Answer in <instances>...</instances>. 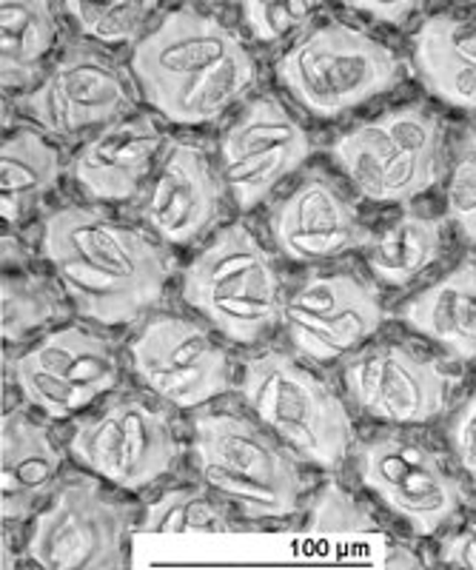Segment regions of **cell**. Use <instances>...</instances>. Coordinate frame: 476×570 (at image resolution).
Wrapping results in <instances>:
<instances>
[{
	"instance_id": "40",
	"label": "cell",
	"mask_w": 476,
	"mask_h": 570,
	"mask_svg": "<svg viewBox=\"0 0 476 570\" xmlns=\"http://www.w3.org/2000/svg\"><path fill=\"white\" fill-rule=\"evenodd\" d=\"M443 562L450 564V568H465V570H474L476 568V537L474 531H465L457 533V537L445 539L443 544Z\"/></svg>"
},
{
	"instance_id": "32",
	"label": "cell",
	"mask_w": 476,
	"mask_h": 570,
	"mask_svg": "<svg viewBox=\"0 0 476 570\" xmlns=\"http://www.w3.org/2000/svg\"><path fill=\"white\" fill-rule=\"evenodd\" d=\"M12 371H14V383L20 385L23 396H27L32 405L47 411L49 416H69L95 400L92 394H86L83 389L69 383L66 376L54 374L52 368L38 363V360L32 356V351L18 356V360L12 363Z\"/></svg>"
},
{
	"instance_id": "1",
	"label": "cell",
	"mask_w": 476,
	"mask_h": 570,
	"mask_svg": "<svg viewBox=\"0 0 476 570\" xmlns=\"http://www.w3.org/2000/svg\"><path fill=\"white\" fill-rule=\"evenodd\" d=\"M43 254L83 317L120 325L163 297L171 263L138 228L98 208H63L43 228Z\"/></svg>"
},
{
	"instance_id": "18",
	"label": "cell",
	"mask_w": 476,
	"mask_h": 570,
	"mask_svg": "<svg viewBox=\"0 0 476 570\" xmlns=\"http://www.w3.org/2000/svg\"><path fill=\"white\" fill-rule=\"evenodd\" d=\"M58 20L43 0L0 3V78L3 89L32 83L40 58L52 49Z\"/></svg>"
},
{
	"instance_id": "21",
	"label": "cell",
	"mask_w": 476,
	"mask_h": 570,
	"mask_svg": "<svg viewBox=\"0 0 476 570\" xmlns=\"http://www.w3.org/2000/svg\"><path fill=\"white\" fill-rule=\"evenodd\" d=\"M443 254V223L423 214H403L385 234L371 240V268L391 285L411 283Z\"/></svg>"
},
{
	"instance_id": "31",
	"label": "cell",
	"mask_w": 476,
	"mask_h": 570,
	"mask_svg": "<svg viewBox=\"0 0 476 570\" xmlns=\"http://www.w3.org/2000/svg\"><path fill=\"white\" fill-rule=\"evenodd\" d=\"M379 294L363 279L348 277V274H334V277H314L303 285L300 292L282 305L286 314H300L308 320H331L346 314L348 308L377 299Z\"/></svg>"
},
{
	"instance_id": "4",
	"label": "cell",
	"mask_w": 476,
	"mask_h": 570,
	"mask_svg": "<svg viewBox=\"0 0 476 570\" xmlns=\"http://www.w3.org/2000/svg\"><path fill=\"white\" fill-rule=\"evenodd\" d=\"M242 396L266 425L317 465H339L354 445V425L346 405L326 383L286 354L271 351L248 360Z\"/></svg>"
},
{
	"instance_id": "5",
	"label": "cell",
	"mask_w": 476,
	"mask_h": 570,
	"mask_svg": "<svg viewBox=\"0 0 476 570\" xmlns=\"http://www.w3.org/2000/svg\"><path fill=\"white\" fill-rule=\"evenodd\" d=\"M129 511L103 497L95 480L66 482L52 505L34 519L29 557L47 570H120Z\"/></svg>"
},
{
	"instance_id": "34",
	"label": "cell",
	"mask_w": 476,
	"mask_h": 570,
	"mask_svg": "<svg viewBox=\"0 0 476 570\" xmlns=\"http://www.w3.org/2000/svg\"><path fill=\"white\" fill-rule=\"evenodd\" d=\"M240 9L255 38L262 40V43H275V40L306 27L317 3H303V0H246Z\"/></svg>"
},
{
	"instance_id": "7",
	"label": "cell",
	"mask_w": 476,
	"mask_h": 570,
	"mask_svg": "<svg viewBox=\"0 0 476 570\" xmlns=\"http://www.w3.org/2000/svg\"><path fill=\"white\" fill-rule=\"evenodd\" d=\"M72 456L115 485L135 491L169 471L177 440L163 411L126 396L95 420L80 422L72 436Z\"/></svg>"
},
{
	"instance_id": "19",
	"label": "cell",
	"mask_w": 476,
	"mask_h": 570,
	"mask_svg": "<svg viewBox=\"0 0 476 570\" xmlns=\"http://www.w3.org/2000/svg\"><path fill=\"white\" fill-rule=\"evenodd\" d=\"M217 345L209 334L186 320H155L143 328L135 343H131V363L146 385H151L160 376L189 371L195 365L206 363L217 354Z\"/></svg>"
},
{
	"instance_id": "9",
	"label": "cell",
	"mask_w": 476,
	"mask_h": 570,
	"mask_svg": "<svg viewBox=\"0 0 476 570\" xmlns=\"http://www.w3.org/2000/svg\"><path fill=\"white\" fill-rule=\"evenodd\" d=\"M271 232L294 263H320L371 246L374 234L359 226L357 208L326 175L314 171L271 217Z\"/></svg>"
},
{
	"instance_id": "13",
	"label": "cell",
	"mask_w": 476,
	"mask_h": 570,
	"mask_svg": "<svg viewBox=\"0 0 476 570\" xmlns=\"http://www.w3.org/2000/svg\"><path fill=\"white\" fill-rule=\"evenodd\" d=\"M160 142L163 135L151 117L111 124L75 157V180L100 200H126L138 191Z\"/></svg>"
},
{
	"instance_id": "25",
	"label": "cell",
	"mask_w": 476,
	"mask_h": 570,
	"mask_svg": "<svg viewBox=\"0 0 476 570\" xmlns=\"http://www.w3.org/2000/svg\"><path fill=\"white\" fill-rule=\"evenodd\" d=\"M63 312L60 294L43 277H3L0 279V328L7 343H18L29 331L47 325Z\"/></svg>"
},
{
	"instance_id": "29",
	"label": "cell",
	"mask_w": 476,
	"mask_h": 570,
	"mask_svg": "<svg viewBox=\"0 0 476 570\" xmlns=\"http://www.w3.org/2000/svg\"><path fill=\"white\" fill-rule=\"evenodd\" d=\"M434 456H437L434 451L414 440H403V436L394 434L377 436V440L359 448V476H363L366 488L383 497L385 491L399 485L414 468L425 465Z\"/></svg>"
},
{
	"instance_id": "20",
	"label": "cell",
	"mask_w": 476,
	"mask_h": 570,
	"mask_svg": "<svg viewBox=\"0 0 476 570\" xmlns=\"http://www.w3.org/2000/svg\"><path fill=\"white\" fill-rule=\"evenodd\" d=\"M379 499L394 513L408 519L414 531L428 537V533L439 531L457 513V508L463 505L465 491L463 482L445 473L439 456H434L425 465L414 468L399 485L385 491Z\"/></svg>"
},
{
	"instance_id": "8",
	"label": "cell",
	"mask_w": 476,
	"mask_h": 570,
	"mask_svg": "<svg viewBox=\"0 0 476 570\" xmlns=\"http://www.w3.org/2000/svg\"><path fill=\"white\" fill-rule=\"evenodd\" d=\"M454 385L439 363L399 345L368 348L346 368V389L366 414L388 422H428L445 409Z\"/></svg>"
},
{
	"instance_id": "11",
	"label": "cell",
	"mask_w": 476,
	"mask_h": 570,
	"mask_svg": "<svg viewBox=\"0 0 476 570\" xmlns=\"http://www.w3.org/2000/svg\"><path fill=\"white\" fill-rule=\"evenodd\" d=\"M266 292H280V279L255 234L240 223L217 234V240L191 263L184 279L186 303L202 314L217 303Z\"/></svg>"
},
{
	"instance_id": "35",
	"label": "cell",
	"mask_w": 476,
	"mask_h": 570,
	"mask_svg": "<svg viewBox=\"0 0 476 570\" xmlns=\"http://www.w3.org/2000/svg\"><path fill=\"white\" fill-rule=\"evenodd\" d=\"M377 124L397 151H439V142H443L439 120L423 106H405V109L388 111L385 117H379Z\"/></svg>"
},
{
	"instance_id": "6",
	"label": "cell",
	"mask_w": 476,
	"mask_h": 570,
	"mask_svg": "<svg viewBox=\"0 0 476 570\" xmlns=\"http://www.w3.org/2000/svg\"><path fill=\"white\" fill-rule=\"evenodd\" d=\"M34 124L58 140H75L83 129L120 124L135 95L109 55L86 43H72L54 63L52 75L18 100Z\"/></svg>"
},
{
	"instance_id": "14",
	"label": "cell",
	"mask_w": 476,
	"mask_h": 570,
	"mask_svg": "<svg viewBox=\"0 0 476 570\" xmlns=\"http://www.w3.org/2000/svg\"><path fill=\"white\" fill-rule=\"evenodd\" d=\"M60 471L58 448L47 425L12 411L0 425V513L3 519H27L40 499L52 491Z\"/></svg>"
},
{
	"instance_id": "36",
	"label": "cell",
	"mask_w": 476,
	"mask_h": 570,
	"mask_svg": "<svg viewBox=\"0 0 476 570\" xmlns=\"http://www.w3.org/2000/svg\"><path fill=\"white\" fill-rule=\"evenodd\" d=\"M445 200H448V214L454 217L463 234L468 240L476 237V155H474V131H468V140H465L463 151H459V160L450 171L448 191H445Z\"/></svg>"
},
{
	"instance_id": "37",
	"label": "cell",
	"mask_w": 476,
	"mask_h": 570,
	"mask_svg": "<svg viewBox=\"0 0 476 570\" xmlns=\"http://www.w3.org/2000/svg\"><path fill=\"white\" fill-rule=\"evenodd\" d=\"M368 528L374 525L366 513H359L351 499L331 485L314 508V522L308 525V533H359Z\"/></svg>"
},
{
	"instance_id": "22",
	"label": "cell",
	"mask_w": 476,
	"mask_h": 570,
	"mask_svg": "<svg viewBox=\"0 0 476 570\" xmlns=\"http://www.w3.org/2000/svg\"><path fill=\"white\" fill-rule=\"evenodd\" d=\"M32 356L52 368L54 374L66 376L69 383L83 389L86 394L98 396L118 385L120 368L111 348L103 340L80 328L52 331L40 340V345H34Z\"/></svg>"
},
{
	"instance_id": "16",
	"label": "cell",
	"mask_w": 476,
	"mask_h": 570,
	"mask_svg": "<svg viewBox=\"0 0 476 570\" xmlns=\"http://www.w3.org/2000/svg\"><path fill=\"white\" fill-rule=\"evenodd\" d=\"M405 323L423 331L425 337L448 345L459 360L476 356V266L465 259L437 285L425 288L405 305Z\"/></svg>"
},
{
	"instance_id": "30",
	"label": "cell",
	"mask_w": 476,
	"mask_h": 570,
	"mask_svg": "<svg viewBox=\"0 0 476 570\" xmlns=\"http://www.w3.org/2000/svg\"><path fill=\"white\" fill-rule=\"evenodd\" d=\"M63 9L78 20L80 32L100 43H129L143 32L146 20L155 12L157 3L146 0H115V3H86L69 0Z\"/></svg>"
},
{
	"instance_id": "15",
	"label": "cell",
	"mask_w": 476,
	"mask_h": 570,
	"mask_svg": "<svg viewBox=\"0 0 476 570\" xmlns=\"http://www.w3.org/2000/svg\"><path fill=\"white\" fill-rule=\"evenodd\" d=\"M414 60L434 98L457 109L476 106V32L474 23L454 14H434L414 43Z\"/></svg>"
},
{
	"instance_id": "12",
	"label": "cell",
	"mask_w": 476,
	"mask_h": 570,
	"mask_svg": "<svg viewBox=\"0 0 476 570\" xmlns=\"http://www.w3.org/2000/svg\"><path fill=\"white\" fill-rule=\"evenodd\" d=\"M197 462L240 476L297 493L306 488L291 456L262 434L255 422L235 414H202L195 422Z\"/></svg>"
},
{
	"instance_id": "38",
	"label": "cell",
	"mask_w": 476,
	"mask_h": 570,
	"mask_svg": "<svg viewBox=\"0 0 476 570\" xmlns=\"http://www.w3.org/2000/svg\"><path fill=\"white\" fill-rule=\"evenodd\" d=\"M450 442L457 451L459 462L470 476H476V400L468 396L459 414L450 422Z\"/></svg>"
},
{
	"instance_id": "26",
	"label": "cell",
	"mask_w": 476,
	"mask_h": 570,
	"mask_svg": "<svg viewBox=\"0 0 476 570\" xmlns=\"http://www.w3.org/2000/svg\"><path fill=\"white\" fill-rule=\"evenodd\" d=\"M143 531L155 537H177V533H231L235 525L206 493L184 488L157 499L146 511Z\"/></svg>"
},
{
	"instance_id": "39",
	"label": "cell",
	"mask_w": 476,
	"mask_h": 570,
	"mask_svg": "<svg viewBox=\"0 0 476 570\" xmlns=\"http://www.w3.org/2000/svg\"><path fill=\"white\" fill-rule=\"evenodd\" d=\"M348 9H357V12H368L371 18L385 20V23H403L405 18L417 9H423V3H414V0H394V3H374V0H348Z\"/></svg>"
},
{
	"instance_id": "10",
	"label": "cell",
	"mask_w": 476,
	"mask_h": 570,
	"mask_svg": "<svg viewBox=\"0 0 476 570\" xmlns=\"http://www.w3.org/2000/svg\"><path fill=\"white\" fill-rule=\"evenodd\" d=\"M220 203V186L211 175L209 160L191 142H175L166 155L155 188H151L146 217L163 240H197L211 226Z\"/></svg>"
},
{
	"instance_id": "27",
	"label": "cell",
	"mask_w": 476,
	"mask_h": 570,
	"mask_svg": "<svg viewBox=\"0 0 476 570\" xmlns=\"http://www.w3.org/2000/svg\"><path fill=\"white\" fill-rule=\"evenodd\" d=\"M334 157L343 169L348 171V177L354 180V186L368 197V200H377L383 195V175L388 169V163L394 160L397 149L394 142L388 140L379 124L359 126V129L348 131V135L339 137L334 142Z\"/></svg>"
},
{
	"instance_id": "33",
	"label": "cell",
	"mask_w": 476,
	"mask_h": 570,
	"mask_svg": "<svg viewBox=\"0 0 476 570\" xmlns=\"http://www.w3.org/2000/svg\"><path fill=\"white\" fill-rule=\"evenodd\" d=\"M439 177V151H397L383 175L379 203H411Z\"/></svg>"
},
{
	"instance_id": "3",
	"label": "cell",
	"mask_w": 476,
	"mask_h": 570,
	"mask_svg": "<svg viewBox=\"0 0 476 570\" xmlns=\"http://www.w3.org/2000/svg\"><path fill=\"white\" fill-rule=\"evenodd\" d=\"M277 78L308 111L337 117L394 89L403 63L366 32L328 23L288 49L277 63Z\"/></svg>"
},
{
	"instance_id": "23",
	"label": "cell",
	"mask_w": 476,
	"mask_h": 570,
	"mask_svg": "<svg viewBox=\"0 0 476 570\" xmlns=\"http://www.w3.org/2000/svg\"><path fill=\"white\" fill-rule=\"evenodd\" d=\"M282 317L291 328L294 345L303 354L314 356V360H337V356L359 348L383 325V305L377 297L331 320H308L286 312Z\"/></svg>"
},
{
	"instance_id": "24",
	"label": "cell",
	"mask_w": 476,
	"mask_h": 570,
	"mask_svg": "<svg viewBox=\"0 0 476 570\" xmlns=\"http://www.w3.org/2000/svg\"><path fill=\"white\" fill-rule=\"evenodd\" d=\"M308 135L294 124V117L275 98H260L248 106L246 115L229 129L222 140V166L286 146H306Z\"/></svg>"
},
{
	"instance_id": "2",
	"label": "cell",
	"mask_w": 476,
	"mask_h": 570,
	"mask_svg": "<svg viewBox=\"0 0 476 570\" xmlns=\"http://www.w3.org/2000/svg\"><path fill=\"white\" fill-rule=\"evenodd\" d=\"M131 69L146 100L180 126L217 120L257 78L255 60L240 38L191 7L166 14L140 40Z\"/></svg>"
},
{
	"instance_id": "17",
	"label": "cell",
	"mask_w": 476,
	"mask_h": 570,
	"mask_svg": "<svg viewBox=\"0 0 476 570\" xmlns=\"http://www.w3.org/2000/svg\"><path fill=\"white\" fill-rule=\"evenodd\" d=\"M60 157L47 140L23 129L0 149V212L7 226H20L60 180Z\"/></svg>"
},
{
	"instance_id": "28",
	"label": "cell",
	"mask_w": 476,
	"mask_h": 570,
	"mask_svg": "<svg viewBox=\"0 0 476 570\" xmlns=\"http://www.w3.org/2000/svg\"><path fill=\"white\" fill-rule=\"evenodd\" d=\"M308 155H311V142H306V146H286V149L266 151V155L226 163V180H229L237 206L255 208Z\"/></svg>"
}]
</instances>
